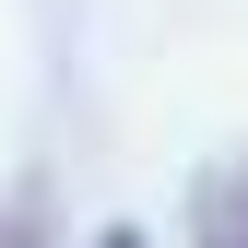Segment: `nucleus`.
Returning <instances> with one entry per match:
<instances>
[{
  "instance_id": "1",
  "label": "nucleus",
  "mask_w": 248,
  "mask_h": 248,
  "mask_svg": "<svg viewBox=\"0 0 248 248\" xmlns=\"http://www.w3.org/2000/svg\"><path fill=\"white\" fill-rule=\"evenodd\" d=\"M189 248H248V154H225L189 189Z\"/></svg>"
},
{
  "instance_id": "2",
  "label": "nucleus",
  "mask_w": 248,
  "mask_h": 248,
  "mask_svg": "<svg viewBox=\"0 0 248 248\" xmlns=\"http://www.w3.org/2000/svg\"><path fill=\"white\" fill-rule=\"evenodd\" d=\"M0 248H36V225H24V213H0Z\"/></svg>"
},
{
  "instance_id": "3",
  "label": "nucleus",
  "mask_w": 248,
  "mask_h": 248,
  "mask_svg": "<svg viewBox=\"0 0 248 248\" xmlns=\"http://www.w3.org/2000/svg\"><path fill=\"white\" fill-rule=\"evenodd\" d=\"M95 248H154V236H130V225H107V236H95Z\"/></svg>"
}]
</instances>
